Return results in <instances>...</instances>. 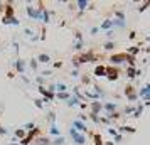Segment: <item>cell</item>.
<instances>
[{"instance_id":"cell-26","label":"cell","mask_w":150,"mask_h":145,"mask_svg":"<svg viewBox=\"0 0 150 145\" xmlns=\"http://www.w3.org/2000/svg\"><path fill=\"white\" fill-rule=\"evenodd\" d=\"M35 144L37 145H51V140L49 138H44V137H37L35 138Z\"/></svg>"},{"instance_id":"cell-10","label":"cell","mask_w":150,"mask_h":145,"mask_svg":"<svg viewBox=\"0 0 150 145\" xmlns=\"http://www.w3.org/2000/svg\"><path fill=\"white\" fill-rule=\"evenodd\" d=\"M125 74H127L128 79H135L137 76H140V74H142V71H140V69H137V68H130V66H127Z\"/></svg>"},{"instance_id":"cell-44","label":"cell","mask_w":150,"mask_h":145,"mask_svg":"<svg viewBox=\"0 0 150 145\" xmlns=\"http://www.w3.org/2000/svg\"><path fill=\"white\" fill-rule=\"evenodd\" d=\"M81 81H83V84H89V78L88 76H83Z\"/></svg>"},{"instance_id":"cell-22","label":"cell","mask_w":150,"mask_h":145,"mask_svg":"<svg viewBox=\"0 0 150 145\" xmlns=\"http://www.w3.org/2000/svg\"><path fill=\"white\" fill-rule=\"evenodd\" d=\"M66 103H68V106L71 108V106H79V105H81V101H79L76 96H73V95H71V98H69Z\"/></svg>"},{"instance_id":"cell-37","label":"cell","mask_w":150,"mask_h":145,"mask_svg":"<svg viewBox=\"0 0 150 145\" xmlns=\"http://www.w3.org/2000/svg\"><path fill=\"white\" fill-rule=\"evenodd\" d=\"M49 122H51V123H56V113L54 111H49Z\"/></svg>"},{"instance_id":"cell-28","label":"cell","mask_w":150,"mask_h":145,"mask_svg":"<svg viewBox=\"0 0 150 145\" xmlns=\"http://www.w3.org/2000/svg\"><path fill=\"white\" fill-rule=\"evenodd\" d=\"M103 49H105V51H113V49H115V42L113 41H106L105 44H103Z\"/></svg>"},{"instance_id":"cell-2","label":"cell","mask_w":150,"mask_h":145,"mask_svg":"<svg viewBox=\"0 0 150 145\" xmlns=\"http://www.w3.org/2000/svg\"><path fill=\"white\" fill-rule=\"evenodd\" d=\"M123 93H125V96L128 98L130 101H137V100H138L137 88L133 86V84H127V86H125V90H123Z\"/></svg>"},{"instance_id":"cell-49","label":"cell","mask_w":150,"mask_h":145,"mask_svg":"<svg viewBox=\"0 0 150 145\" xmlns=\"http://www.w3.org/2000/svg\"><path fill=\"white\" fill-rule=\"evenodd\" d=\"M147 41H149V42H150V34H149V37H147Z\"/></svg>"},{"instance_id":"cell-19","label":"cell","mask_w":150,"mask_h":145,"mask_svg":"<svg viewBox=\"0 0 150 145\" xmlns=\"http://www.w3.org/2000/svg\"><path fill=\"white\" fill-rule=\"evenodd\" d=\"M37 62H41V64H49V62H51V56L46 54V52H41V54L37 56Z\"/></svg>"},{"instance_id":"cell-34","label":"cell","mask_w":150,"mask_h":145,"mask_svg":"<svg viewBox=\"0 0 150 145\" xmlns=\"http://www.w3.org/2000/svg\"><path fill=\"white\" fill-rule=\"evenodd\" d=\"M106 132H108L110 135H111V137L115 138L116 135H118V132H116V128H113V127H108V128H106Z\"/></svg>"},{"instance_id":"cell-35","label":"cell","mask_w":150,"mask_h":145,"mask_svg":"<svg viewBox=\"0 0 150 145\" xmlns=\"http://www.w3.org/2000/svg\"><path fill=\"white\" fill-rule=\"evenodd\" d=\"M78 120L83 122V123H86V122H88V115H86V113H79V115H78Z\"/></svg>"},{"instance_id":"cell-21","label":"cell","mask_w":150,"mask_h":145,"mask_svg":"<svg viewBox=\"0 0 150 145\" xmlns=\"http://www.w3.org/2000/svg\"><path fill=\"white\" fill-rule=\"evenodd\" d=\"M51 14H52V12L47 10V8L42 10V22H44V24H49V22H51Z\"/></svg>"},{"instance_id":"cell-43","label":"cell","mask_w":150,"mask_h":145,"mask_svg":"<svg viewBox=\"0 0 150 145\" xmlns=\"http://www.w3.org/2000/svg\"><path fill=\"white\" fill-rule=\"evenodd\" d=\"M105 34H106V37H108L110 41H111V37H113V29H111V30H106Z\"/></svg>"},{"instance_id":"cell-41","label":"cell","mask_w":150,"mask_h":145,"mask_svg":"<svg viewBox=\"0 0 150 145\" xmlns=\"http://www.w3.org/2000/svg\"><path fill=\"white\" fill-rule=\"evenodd\" d=\"M122 142H123V135H120V133H118V135L115 137V144H122Z\"/></svg>"},{"instance_id":"cell-47","label":"cell","mask_w":150,"mask_h":145,"mask_svg":"<svg viewBox=\"0 0 150 145\" xmlns=\"http://www.w3.org/2000/svg\"><path fill=\"white\" fill-rule=\"evenodd\" d=\"M61 66H62L61 61H59V62H54V68H61Z\"/></svg>"},{"instance_id":"cell-3","label":"cell","mask_w":150,"mask_h":145,"mask_svg":"<svg viewBox=\"0 0 150 145\" xmlns=\"http://www.w3.org/2000/svg\"><path fill=\"white\" fill-rule=\"evenodd\" d=\"M106 78L110 81H116L120 78V69L115 66H106Z\"/></svg>"},{"instance_id":"cell-6","label":"cell","mask_w":150,"mask_h":145,"mask_svg":"<svg viewBox=\"0 0 150 145\" xmlns=\"http://www.w3.org/2000/svg\"><path fill=\"white\" fill-rule=\"evenodd\" d=\"M71 127H73L76 132H79V133H84V135L88 133V125L83 123V122H79L78 118H76V120H73V125H71Z\"/></svg>"},{"instance_id":"cell-39","label":"cell","mask_w":150,"mask_h":145,"mask_svg":"<svg viewBox=\"0 0 150 145\" xmlns=\"http://www.w3.org/2000/svg\"><path fill=\"white\" fill-rule=\"evenodd\" d=\"M128 39H130V41H133V39H137V30H130Z\"/></svg>"},{"instance_id":"cell-38","label":"cell","mask_w":150,"mask_h":145,"mask_svg":"<svg viewBox=\"0 0 150 145\" xmlns=\"http://www.w3.org/2000/svg\"><path fill=\"white\" fill-rule=\"evenodd\" d=\"M98 32H100V27H96V25H95V27L89 29V34H91V35H96Z\"/></svg>"},{"instance_id":"cell-40","label":"cell","mask_w":150,"mask_h":145,"mask_svg":"<svg viewBox=\"0 0 150 145\" xmlns=\"http://www.w3.org/2000/svg\"><path fill=\"white\" fill-rule=\"evenodd\" d=\"M74 39H76V41H83V34L79 32V30H76V32H74Z\"/></svg>"},{"instance_id":"cell-36","label":"cell","mask_w":150,"mask_h":145,"mask_svg":"<svg viewBox=\"0 0 150 145\" xmlns=\"http://www.w3.org/2000/svg\"><path fill=\"white\" fill-rule=\"evenodd\" d=\"M73 47L76 49V51H81L83 49V41H74V46Z\"/></svg>"},{"instance_id":"cell-24","label":"cell","mask_w":150,"mask_h":145,"mask_svg":"<svg viewBox=\"0 0 150 145\" xmlns=\"http://www.w3.org/2000/svg\"><path fill=\"white\" fill-rule=\"evenodd\" d=\"M54 98H57V100H64V101H68L69 98H71V93H54Z\"/></svg>"},{"instance_id":"cell-30","label":"cell","mask_w":150,"mask_h":145,"mask_svg":"<svg viewBox=\"0 0 150 145\" xmlns=\"http://www.w3.org/2000/svg\"><path fill=\"white\" fill-rule=\"evenodd\" d=\"M149 7H150V0H147V2L140 4V7H138V12H145V10H147Z\"/></svg>"},{"instance_id":"cell-46","label":"cell","mask_w":150,"mask_h":145,"mask_svg":"<svg viewBox=\"0 0 150 145\" xmlns=\"http://www.w3.org/2000/svg\"><path fill=\"white\" fill-rule=\"evenodd\" d=\"M5 133H7V130H5V128H2V127H0V137H2V135H5Z\"/></svg>"},{"instance_id":"cell-12","label":"cell","mask_w":150,"mask_h":145,"mask_svg":"<svg viewBox=\"0 0 150 145\" xmlns=\"http://www.w3.org/2000/svg\"><path fill=\"white\" fill-rule=\"evenodd\" d=\"M143 110H145V106H143V101L135 105V111L132 113V118H140L143 115Z\"/></svg>"},{"instance_id":"cell-14","label":"cell","mask_w":150,"mask_h":145,"mask_svg":"<svg viewBox=\"0 0 150 145\" xmlns=\"http://www.w3.org/2000/svg\"><path fill=\"white\" fill-rule=\"evenodd\" d=\"M111 29H115L113 27V19H105V21L101 22V25H100V30H111Z\"/></svg>"},{"instance_id":"cell-31","label":"cell","mask_w":150,"mask_h":145,"mask_svg":"<svg viewBox=\"0 0 150 145\" xmlns=\"http://www.w3.org/2000/svg\"><path fill=\"white\" fill-rule=\"evenodd\" d=\"M100 123H103V125H106V127H108V125H111V120H110L106 115H103V117H100Z\"/></svg>"},{"instance_id":"cell-7","label":"cell","mask_w":150,"mask_h":145,"mask_svg":"<svg viewBox=\"0 0 150 145\" xmlns=\"http://www.w3.org/2000/svg\"><path fill=\"white\" fill-rule=\"evenodd\" d=\"M39 93L42 95V101H46V103L54 100V93H51L46 86H39Z\"/></svg>"},{"instance_id":"cell-23","label":"cell","mask_w":150,"mask_h":145,"mask_svg":"<svg viewBox=\"0 0 150 145\" xmlns=\"http://www.w3.org/2000/svg\"><path fill=\"white\" fill-rule=\"evenodd\" d=\"M25 135H27V132L24 130V128H17V130L14 132V137H15V138H19V140H22V138L25 137Z\"/></svg>"},{"instance_id":"cell-27","label":"cell","mask_w":150,"mask_h":145,"mask_svg":"<svg viewBox=\"0 0 150 145\" xmlns=\"http://www.w3.org/2000/svg\"><path fill=\"white\" fill-rule=\"evenodd\" d=\"M93 142H95V145H105L103 144V138L100 133H93Z\"/></svg>"},{"instance_id":"cell-45","label":"cell","mask_w":150,"mask_h":145,"mask_svg":"<svg viewBox=\"0 0 150 145\" xmlns=\"http://www.w3.org/2000/svg\"><path fill=\"white\" fill-rule=\"evenodd\" d=\"M41 74H42V76H51V71H42Z\"/></svg>"},{"instance_id":"cell-25","label":"cell","mask_w":150,"mask_h":145,"mask_svg":"<svg viewBox=\"0 0 150 145\" xmlns=\"http://www.w3.org/2000/svg\"><path fill=\"white\" fill-rule=\"evenodd\" d=\"M64 144H66V138L62 135L61 137H56L54 140H51V145H64Z\"/></svg>"},{"instance_id":"cell-1","label":"cell","mask_w":150,"mask_h":145,"mask_svg":"<svg viewBox=\"0 0 150 145\" xmlns=\"http://www.w3.org/2000/svg\"><path fill=\"white\" fill-rule=\"evenodd\" d=\"M69 137L73 138L74 145H86V144H88V140H86V135H84V133H79V132H76L73 127L69 128Z\"/></svg>"},{"instance_id":"cell-13","label":"cell","mask_w":150,"mask_h":145,"mask_svg":"<svg viewBox=\"0 0 150 145\" xmlns=\"http://www.w3.org/2000/svg\"><path fill=\"white\" fill-rule=\"evenodd\" d=\"M116 132L120 133V135H123V133H135L137 128H133V127H130V125H120L118 128H116Z\"/></svg>"},{"instance_id":"cell-42","label":"cell","mask_w":150,"mask_h":145,"mask_svg":"<svg viewBox=\"0 0 150 145\" xmlns=\"http://www.w3.org/2000/svg\"><path fill=\"white\" fill-rule=\"evenodd\" d=\"M71 76L73 78H79V71H78V69H73V71H71Z\"/></svg>"},{"instance_id":"cell-18","label":"cell","mask_w":150,"mask_h":145,"mask_svg":"<svg viewBox=\"0 0 150 145\" xmlns=\"http://www.w3.org/2000/svg\"><path fill=\"white\" fill-rule=\"evenodd\" d=\"M49 135H52V137H61V130H59V127L56 123H51V127H49Z\"/></svg>"},{"instance_id":"cell-5","label":"cell","mask_w":150,"mask_h":145,"mask_svg":"<svg viewBox=\"0 0 150 145\" xmlns=\"http://www.w3.org/2000/svg\"><path fill=\"white\" fill-rule=\"evenodd\" d=\"M110 61L113 66H118V64H123V62H127V52H118V54H113L110 57Z\"/></svg>"},{"instance_id":"cell-48","label":"cell","mask_w":150,"mask_h":145,"mask_svg":"<svg viewBox=\"0 0 150 145\" xmlns=\"http://www.w3.org/2000/svg\"><path fill=\"white\" fill-rule=\"evenodd\" d=\"M10 145H19V142H12V144H10Z\"/></svg>"},{"instance_id":"cell-11","label":"cell","mask_w":150,"mask_h":145,"mask_svg":"<svg viewBox=\"0 0 150 145\" xmlns=\"http://www.w3.org/2000/svg\"><path fill=\"white\" fill-rule=\"evenodd\" d=\"M76 5H78V8H79V14H83L86 8H93V4L88 2V0H78Z\"/></svg>"},{"instance_id":"cell-8","label":"cell","mask_w":150,"mask_h":145,"mask_svg":"<svg viewBox=\"0 0 150 145\" xmlns=\"http://www.w3.org/2000/svg\"><path fill=\"white\" fill-rule=\"evenodd\" d=\"M101 111H103V103L101 101H89V113L100 115Z\"/></svg>"},{"instance_id":"cell-9","label":"cell","mask_w":150,"mask_h":145,"mask_svg":"<svg viewBox=\"0 0 150 145\" xmlns=\"http://www.w3.org/2000/svg\"><path fill=\"white\" fill-rule=\"evenodd\" d=\"M103 111H105L106 115L115 113V111H118V105L113 103V101H105V103H103Z\"/></svg>"},{"instance_id":"cell-29","label":"cell","mask_w":150,"mask_h":145,"mask_svg":"<svg viewBox=\"0 0 150 145\" xmlns=\"http://www.w3.org/2000/svg\"><path fill=\"white\" fill-rule=\"evenodd\" d=\"M29 66H30V69H32V71H37V68H39V62H37V59H30V61H29Z\"/></svg>"},{"instance_id":"cell-4","label":"cell","mask_w":150,"mask_h":145,"mask_svg":"<svg viewBox=\"0 0 150 145\" xmlns=\"http://www.w3.org/2000/svg\"><path fill=\"white\" fill-rule=\"evenodd\" d=\"M25 68H27V61H24V59H15L14 61V71L17 74H24Z\"/></svg>"},{"instance_id":"cell-33","label":"cell","mask_w":150,"mask_h":145,"mask_svg":"<svg viewBox=\"0 0 150 145\" xmlns=\"http://www.w3.org/2000/svg\"><path fill=\"white\" fill-rule=\"evenodd\" d=\"M88 118H89V120H93L96 125H100V115H93V113H89Z\"/></svg>"},{"instance_id":"cell-16","label":"cell","mask_w":150,"mask_h":145,"mask_svg":"<svg viewBox=\"0 0 150 145\" xmlns=\"http://www.w3.org/2000/svg\"><path fill=\"white\" fill-rule=\"evenodd\" d=\"M96 78H103L106 76V66H103V64H100V66H96L95 68V73H93Z\"/></svg>"},{"instance_id":"cell-32","label":"cell","mask_w":150,"mask_h":145,"mask_svg":"<svg viewBox=\"0 0 150 145\" xmlns=\"http://www.w3.org/2000/svg\"><path fill=\"white\" fill-rule=\"evenodd\" d=\"M34 105H35V108L42 110V108H44V101H42V98H37V100H34Z\"/></svg>"},{"instance_id":"cell-17","label":"cell","mask_w":150,"mask_h":145,"mask_svg":"<svg viewBox=\"0 0 150 145\" xmlns=\"http://www.w3.org/2000/svg\"><path fill=\"white\" fill-rule=\"evenodd\" d=\"M54 91H56V93H68L69 86L66 83H56L54 84Z\"/></svg>"},{"instance_id":"cell-15","label":"cell","mask_w":150,"mask_h":145,"mask_svg":"<svg viewBox=\"0 0 150 145\" xmlns=\"http://www.w3.org/2000/svg\"><path fill=\"white\" fill-rule=\"evenodd\" d=\"M137 95H138V98H140V100H142L145 95H150V83H145L140 90H137Z\"/></svg>"},{"instance_id":"cell-20","label":"cell","mask_w":150,"mask_h":145,"mask_svg":"<svg viewBox=\"0 0 150 145\" xmlns=\"http://www.w3.org/2000/svg\"><path fill=\"white\" fill-rule=\"evenodd\" d=\"M140 52V46H132V47L127 49V54L128 56H133V57H137V54Z\"/></svg>"}]
</instances>
